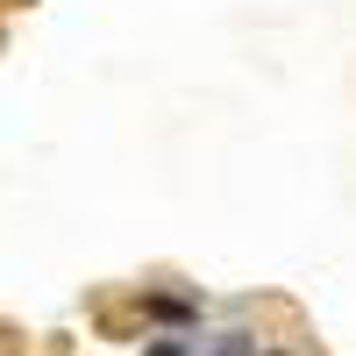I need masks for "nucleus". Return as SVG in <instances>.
I'll list each match as a JSON object with an SVG mask.
<instances>
[{
  "instance_id": "obj_1",
  "label": "nucleus",
  "mask_w": 356,
  "mask_h": 356,
  "mask_svg": "<svg viewBox=\"0 0 356 356\" xmlns=\"http://www.w3.org/2000/svg\"><path fill=\"white\" fill-rule=\"evenodd\" d=\"M150 314H157V321H186L193 307H186V300H150Z\"/></svg>"
},
{
  "instance_id": "obj_2",
  "label": "nucleus",
  "mask_w": 356,
  "mask_h": 356,
  "mask_svg": "<svg viewBox=\"0 0 356 356\" xmlns=\"http://www.w3.org/2000/svg\"><path fill=\"white\" fill-rule=\"evenodd\" d=\"M150 356H193L186 342H150Z\"/></svg>"
}]
</instances>
